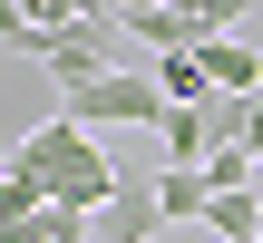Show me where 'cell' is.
<instances>
[{
    "label": "cell",
    "instance_id": "6da1fadb",
    "mask_svg": "<svg viewBox=\"0 0 263 243\" xmlns=\"http://www.w3.org/2000/svg\"><path fill=\"white\" fill-rule=\"evenodd\" d=\"M10 175H29L49 205H78V214H107V205L127 195L117 166H107V146H98V127H78V117L29 127V136L10 146Z\"/></svg>",
    "mask_w": 263,
    "mask_h": 243
},
{
    "label": "cell",
    "instance_id": "7a4b0ae2",
    "mask_svg": "<svg viewBox=\"0 0 263 243\" xmlns=\"http://www.w3.org/2000/svg\"><path fill=\"white\" fill-rule=\"evenodd\" d=\"M59 117H78V127H166V88L146 78V68H107L98 88H68L59 97Z\"/></svg>",
    "mask_w": 263,
    "mask_h": 243
},
{
    "label": "cell",
    "instance_id": "3957f363",
    "mask_svg": "<svg viewBox=\"0 0 263 243\" xmlns=\"http://www.w3.org/2000/svg\"><path fill=\"white\" fill-rule=\"evenodd\" d=\"M49 78H59V97L68 88H98L107 68H117V10H88V19H68V29H49V58H39Z\"/></svg>",
    "mask_w": 263,
    "mask_h": 243
},
{
    "label": "cell",
    "instance_id": "277c9868",
    "mask_svg": "<svg viewBox=\"0 0 263 243\" xmlns=\"http://www.w3.org/2000/svg\"><path fill=\"white\" fill-rule=\"evenodd\" d=\"M127 29H137V39H146V49L166 58V49H205V39L224 29V19H215L205 0H137V10H127Z\"/></svg>",
    "mask_w": 263,
    "mask_h": 243
},
{
    "label": "cell",
    "instance_id": "5b68a950",
    "mask_svg": "<svg viewBox=\"0 0 263 243\" xmlns=\"http://www.w3.org/2000/svg\"><path fill=\"white\" fill-rule=\"evenodd\" d=\"M156 88H166V107H215V97H224L215 68H205V49H166V58H156Z\"/></svg>",
    "mask_w": 263,
    "mask_h": 243
},
{
    "label": "cell",
    "instance_id": "8992f818",
    "mask_svg": "<svg viewBox=\"0 0 263 243\" xmlns=\"http://www.w3.org/2000/svg\"><path fill=\"white\" fill-rule=\"evenodd\" d=\"M156 224H205V205H215V185H205V166H166L156 185Z\"/></svg>",
    "mask_w": 263,
    "mask_h": 243
},
{
    "label": "cell",
    "instance_id": "52a82bcc",
    "mask_svg": "<svg viewBox=\"0 0 263 243\" xmlns=\"http://www.w3.org/2000/svg\"><path fill=\"white\" fill-rule=\"evenodd\" d=\"M156 136H166V166H205V156L224 146V136H215V107H166Z\"/></svg>",
    "mask_w": 263,
    "mask_h": 243
},
{
    "label": "cell",
    "instance_id": "ba28073f",
    "mask_svg": "<svg viewBox=\"0 0 263 243\" xmlns=\"http://www.w3.org/2000/svg\"><path fill=\"white\" fill-rule=\"evenodd\" d=\"M205 243H263V195H254V185L205 205Z\"/></svg>",
    "mask_w": 263,
    "mask_h": 243
},
{
    "label": "cell",
    "instance_id": "9c48e42d",
    "mask_svg": "<svg viewBox=\"0 0 263 243\" xmlns=\"http://www.w3.org/2000/svg\"><path fill=\"white\" fill-rule=\"evenodd\" d=\"M215 136L244 146V156L263 166V88H254V97H215Z\"/></svg>",
    "mask_w": 263,
    "mask_h": 243
},
{
    "label": "cell",
    "instance_id": "30bf717a",
    "mask_svg": "<svg viewBox=\"0 0 263 243\" xmlns=\"http://www.w3.org/2000/svg\"><path fill=\"white\" fill-rule=\"evenodd\" d=\"M205 185H215V195H244V185H254V156H244V146H215V156H205Z\"/></svg>",
    "mask_w": 263,
    "mask_h": 243
},
{
    "label": "cell",
    "instance_id": "8fae6325",
    "mask_svg": "<svg viewBox=\"0 0 263 243\" xmlns=\"http://www.w3.org/2000/svg\"><path fill=\"white\" fill-rule=\"evenodd\" d=\"M205 10H215L224 29H244V10H254V0H205Z\"/></svg>",
    "mask_w": 263,
    "mask_h": 243
},
{
    "label": "cell",
    "instance_id": "7c38bea8",
    "mask_svg": "<svg viewBox=\"0 0 263 243\" xmlns=\"http://www.w3.org/2000/svg\"><path fill=\"white\" fill-rule=\"evenodd\" d=\"M254 195H263V166H254Z\"/></svg>",
    "mask_w": 263,
    "mask_h": 243
},
{
    "label": "cell",
    "instance_id": "4fadbf2b",
    "mask_svg": "<svg viewBox=\"0 0 263 243\" xmlns=\"http://www.w3.org/2000/svg\"><path fill=\"white\" fill-rule=\"evenodd\" d=\"M127 10H137V0H127Z\"/></svg>",
    "mask_w": 263,
    "mask_h": 243
}]
</instances>
